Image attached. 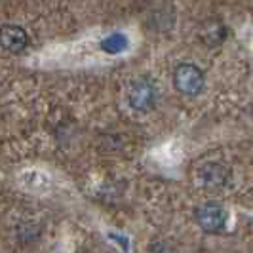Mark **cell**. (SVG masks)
<instances>
[{
  "instance_id": "obj_1",
  "label": "cell",
  "mask_w": 253,
  "mask_h": 253,
  "mask_svg": "<svg viewBox=\"0 0 253 253\" xmlns=\"http://www.w3.org/2000/svg\"><path fill=\"white\" fill-rule=\"evenodd\" d=\"M204 84H206V78H204L202 69L196 65L181 63L173 71V86L183 95H189V97L198 95L204 89Z\"/></svg>"
},
{
  "instance_id": "obj_2",
  "label": "cell",
  "mask_w": 253,
  "mask_h": 253,
  "mask_svg": "<svg viewBox=\"0 0 253 253\" xmlns=\"http://www.w3.org/2000/svg\"><path fill=\"white\" fill-rule=\"evenodd\" d=\"M227 210L217 202H204L196 208L194 219L206 232H221L227 227Z\"/></svg>"
},
{
  "instance_id": "obj_3",
  "label": "cell",
  "mask_w": 253,
  "mask_h": 253,
  "mask_svg": "<svg viewBox=\"0 0 253 253\" xmlns=\"http://www.w3.org/2000/svg\"><path fill=\"white\" fill-rule=\"evenodd\" d=\"M31 44V38L25 29L19 25H2L0 27V48L8 53H23Z\"/></svg>"
},
{
  "instance_id": "obj_4",
  "label": "cell",
  "mask_w": 253,
  "mask_h": 253,
  "mask_svg": "<svg viewBox=\"0 0 253 253\" xmlns=\"http://www.w3.org/2000/svg\"><path fill=\"white\" fill-rule=\"evenodd\" d=\"M156 103V88L149 78H139L131 84L129 89V105L135 111H149Z\"/></svg>"
},
{
  "instance_id": "obj_5",
  "label": "cell",
  "mask_w": 253,
  "mask_h": 253,
  "mask_svg": "<svg viewBox=\"0 0 253 253\" xmlns=\"http://www.w3.org/2000/svg\"><path fill=\"white\" fill-rule=\"evenodd\" d=\"M202 181L204 187L210 190H219L227 185L228 181V169L221 164H210L202 169Z\"/></svg>"
},
{
  "instance_id": "obj_6",
  "label": "cell",
  "mask_w": 253,
  "mask_h": 253,
  "mask_svg": "<svg viewBox=\"0 0 253 253\" xmlns=\"http://www.w3.org/2000/svg\"><path fill=\"white\" fill-rule=\"evenodd\" d=\"M101 48L109 53H118V51H124L127 48V38L122 33H114L111 37H107L101 42Z\"/></svg>"
}]
</instances>
